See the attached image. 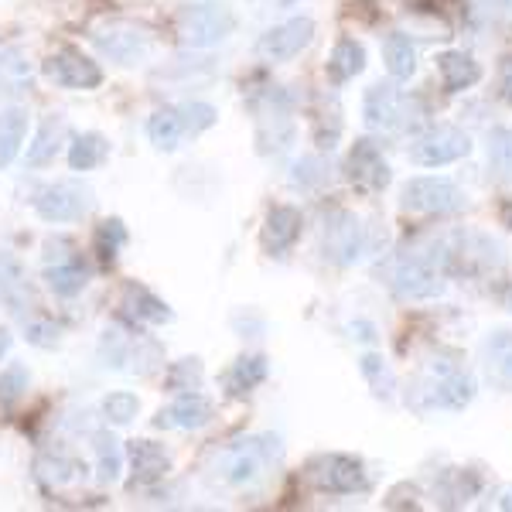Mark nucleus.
<instances>
[{
    "label": "nucleus",
    "mask_w": 512,
    "mask_h": 512,
    "mask_svg": "<svg viewBox=\"0 0 512 512\" xmlns=\"http://www.w3.org/2000/svg\"><path fill=\"white\" fill-rule=\"evenodd\" d=\"M362 253H366V233L359 219L342 209L332 212L325 219V260H332L335 267H352Z\"/></svg>",
    "instance_id": "11"
},
{
    "label": "nucleus",
    "mask_w": 512,
    "mask_h": 512,
    "mask_svg": "<svg viewBox=\"0 0 512 512\" xmlns=\"http://www.w3.org/2000/svg\"><path fill=\"white\" fill-rule=\"evenodd\" d=\"M383 59L396 82H407L417 72V48H414V41H410V35H403V31H390V35H386Z\"/></svg>",
    "instance_id": "23"
},
{
    "label": "nucleus",
    "mask_w": 512,
    "mask_h": 512,
    "mask_svg": "<svg viewBox=\"0 0 512 512\" xmlns=\"http://www.w3.org/2000/svg\"><path fill=\"white\" fill-rule=\"evenodd\" d=\"M308 472H311L315 489L328 495H355L369 485L366 468H362V461L352 458V454H321V458L311 461Z\"/></svg>",
    "instance_id": "7"
},
{
    "label": "nucleus",
    "mask_w": 512,
    "mask_h": 512,
    "mask_svg": "<svg viewBox=\"0 0 512 512\" xmlns=\"http://www.w3.org/2000/svg\"><path fill=\"white\" fill-rule=\"evenodd\" d=\"M38 475L45 478L48 485L62 489V485L76 482L79 465L72 458H65V454H45V458H38Z\"/></svg>",
    "instance_id": "33"
},
{
    "label": "nucleus",
    "mask_w": 512,
    "mask_h": 512,
    "mask_svg": "<svg viewBox=\"0 0 512 512\" xmlns=\"http://www.w3.org/2000/svg\"><path fill=\"white\" fill-rule=\"evenodd\" d=\"M502 89L512 99V59H506V65H502Z\"/></svg>",
    "instance_id": "43"
},
{
    "label": "nucleus",
    "mask_w": 512,
    "mask_h": 512,
    "mask_svg": "<svg viewBox=\"0 0 512 512\" xmlns=\"http://www.w3.org/2000/svg\"><path fill=\"white\" fill-rule=\"evenodd\" d=\"M267 379V359L263 355H243V359H236L233 366L222 373V386H226L229 396H246L250 390Z\"/></svg>",
    "instance_id": "22"
},
{
    "label": "nucleus",
    "mask_w": 512,
    "mask_h": 512,
    "mask_svg": "<svg viewBox=\"0 0 512 512\" xmlns=\"http://www.w3.org/2000/svg\"><path fill=\"white\" fill-rule=\"evenodd\" d=\"M45 76L62 89H96L103 82V69L79 48H59L45 62Z\"/></svg>",
    "instance_id": "12"
},
{
    "label": "nucleus",
    "mask_w": 512,
    "mask_h": 512,
    "mask_svg": "<svg viewBox=\"0 0 512 512\" xmlns=\"http://www.w3.org/2000/svg\"><path fill=\"white\" fill-rule=\"evenodd\" d=\"M362 113H366V127L376 130V134H403V130L417 127L420 117H424V106L390 86V82H379L366 93Z\"/></svg>",
    "instance_id": "3"
},
{
    "label": "nucleus",
    "mask_w": 512,
    "mask_h": 512,
    "mask_svg": "<svg viewBox=\"0 0 512 512\" xmlns=\"http://www.w3.org/2000/svg\"><path fill=\"white\" fill-rule=\"evenodd\" d=\"M45 284H48V291L59 294V297H76L86 291L89 267L79 260V256H62V260H55L45 267Z\"/></svg>",
    "instance_id": "18"
},
{
    "label": "nucleus",
    "mask_w": 512,
    "mask_h": 512,
    "mask_svg": "<svg viewBox=\"0 0 512 512\" xmlns=\"http://www.w3.org/2000/svg\"><path fill=\"white\" fill-rule=\"evenodd\" d=\"M468 205L465 192L448 178H410L400 192V209L414 216H458Z\"/></svg>",
    "instance_id": "5"
},
{
    "label": "nucleus",
    "mask_w": 512,
    "mask_h": 512,
    "mask_svg": "<svg viewBox=\"0 0 512 512\" xmlns=\"http://www.w3.org/2000/svg\"><path fill=\"white\" fill-rule=\"evenodd\" d=\"M62 140H65V120L52 113V117L41 120L35 140L28 144V158H24V161H28L31 168H41V164L55 161V154H59Z\"/></svg>",
    "instance_id": "24"
},
{
    "label": "nucleus",
    "mask_w": 512,
    "mask_h": 512,
    "mask_svg": "<svg viewBox=\"0 0 512 512\" xmlns=\"http://www.w3.org/2000/svg\"><path fill=\"white\" fill-rule=\"evenodd\" d=\"M475 396V383L458 362L434 359L414 386V407L420 410H465Z\"/></svg>",
    "instance_id": "1"
},
{
    "label": "nucleus",
    "mask_w": 512,
    "mask_h": 512,
    "mask_svg": "<svg viewBox=\"0 0 512 512\" xmlns=\"http://www.w3.org/2000/svg\"><path fill=\"white\" fill-rule=\"evenodd\" d=\"M96 48L117 65H137L151 55V38L137 28H127V24H113V28H103L93 35Z\"/></svg>",
    "instance_id": "13"
},
{
    "label": "nucleus",
    "mask_w": 512,
    "mask_h": 512,
    "mask_svg": "<svg viewBox=\"0 0 512 512\" xmlns=\"http://www.w3.org/2000/svg\"><path fill=\"white\" fill-rule=\"evenodd\" d=\"M472 151V140H468L465 130L451 127V123H441V127L424 130L414 144H410V161L420 164V168H441V164H451Z\"/></svg>",
    "instance_id": "8"
},
{
    "label": "nucleus",
    "mask_w": 512,
    "mask_h": 512,
    "mask_svg": "<svg viewBox=\"0 0 512 512\" xmlns=\"http://www.w3.org/2000/svg\"><path fill=\"white\" fill-rule=\"evenodd\" d=\"M437 72H441V86L448 93H461V89H472L482 79V65L465 52H441L437 55Z\"/></svg>",
    "instance_id": "19"
},
{
    "label": "nucleus",
    "mask_w": 512,
    "mask_h": 512,
    "mask_svg": "<svg viewBox=\"0 0 512 512\" xmlns=\"http://www.w3.org/2000/svg\"><path fill=\"white\" fill-rule=\"evenodd\" d=\"M130 468H134V478L140 485H154L168 475L171 458L161 444L154 441H134L130 444Z\"/></svg>",
    "instance_id": "20"
},
{
    "label": "nucleus",
    "mask_w": 512,
    "mask_h": 512,
    "mask_svg": "<svg viewBox=\"0 0 512 512\" xmlns=\"http://www.w3.org/2000/svg\"><path fill=\"white\" fill-rule=\"evenodd\" d=\"M349 332H352V338H355V342H366V345H373L376 342V325H373V321H352V325H349Z\"/></svg>",
    "instance_id": "41"
},
{
    "label": "nucleus",
    "mask_w": 512,
    "mask_h": 512,
    "mask_svg": "<svg viewBox=\"0 0 512 512\" xmlns=\"http://www.w3.org/2000/svg\"><path fill=\"white\" fill-rule=\"evenodd\" d=\"M28 369L21 362H11V366L0 373V403H14L18 396L28 390Z\"/></svg>",
    "instance_id": "38"
},
{
    "label": "nucleus",
    "mask_w": 512,
    "mask_h": 512,
    "mask_svg": "<svg viewBox=\"0 0 512 512\" xmlns=\"http://www.w3.org/2000/svg\"><path fill=\"white\" fill-rule=\"evenodd\" d=\"M256 4H263V7H287L291 0H256Z\"/></svg>",
    "instance_id": "45"
},
{
    "label": "nucleus",
    "mask_w": 512,
    "mask_h": 512,
    "mask_svg": "<svg viewBox=\"0 0 512 512\" xmlns=\"http://www.w3.org/2000/svg\"><path fill=\"white\" fill-rule=\"evenodd\" d=\"M178 117H181V127H185V134H202V130L216 127L219 123V110L209 103H185L178 106Z\"/></svg>",
    "instance_id": "34"
},
{
    "label": "nucleus",
    "mask_w": 512,
    "mask_h": 512,
    "mask_svg": "<svg viewBox=\"0 0 512 512\" xmlns=\"http://www.w3.org/2000/svg\"><path fill=\"white\" fill-rule=\"evenodd\" d=\"M236 11L226 0H192L178 11V38L188 48H216L236 31Z\"/></svg>",
    "instance_id": "2"
},
{
    "label": "nucleus",
    "mask_w": 512,
    "mask_h": 512,
    "mask_svg": "<svg viewBox=\"0 0 512 512\" xmlns=\"http://www.w3.org/2000/svg\"><path fill=\"white\" fill-rule=\"evenodd\" d=\"M103 414L110 424H130L140 414V400L134 393H110L103 400Z\"/></svg>",
    "instance_id": "35"
},
{
    "label": "nucleus",
    "mask_w": 512,
    "mask_h": 512,
    "mask_svg": "<svg viewBox=\"0 0 512 512\" xmlns=\"http://www.w3.org/2000/svg\"><path fill=\"white\" fill-rule=\"evenodd\" d=\"M359 369H362V376H366V383L373 386V393L379 396V400H390L393 390H396V379H393V373H390V366H386L383 355H376V352L362 355Z\"/></svg>",
    "instance_id": "32"
},
{
    "label": "nucleus",
    "mask_w": 512,
    "mask_h": 512,
    "mask_svg": "<svg viewBox=\"0 0 512 512\" xmlns=\"http://www.w3.org/2000/svg\"><path fill=\"white\" fill-rule=\"evenodd\" d=\"M93 209V192H89L82 181H55V185H45L35 195V212L45 222H76L86 212Z\"/></svg>",
    "instance_id": "6"
},
{
    "label": "nucleus",
    "mask_w": 512,
    "mask_h": 512,
    "mask_svg": "<svg viewBox=\"0 0 512 512\" xmlns=\"http://www.w3.org/2000/svg\"><path fill=\"white\" fill-rule=\"evenodd\" d=\"M277 437L263 434V437H246V441L229 444L226 451L216 458V478L222 485H253L263 475V468L274 461V454H280Z\"/></svg>",
    "instance_id": "4"
},
{
    "label": "nucleus",
    "mask_w": 512,
    "mask_h": 512,
    "mask_svg": "<svg viewBox=\"0 0 512 512\" xmlns=\"http://www.w3.org/2000/svg\"><path fill=\"white\" fill-rule=\"evenodd\" d=\"M123 308H127L137 321H147V325H164V321H171L168 304H164L161 297H154L147 287H140V284L127 287V294H123Z\"/></svg>",
    "instance_id": "26"
},
{
    "label": "nucleus",
    "mask_w": 512,
    "mask_h": 512,
    "mask_svg": "<svg viewBox=\"0 0 512 512\" xmlns=\"http://www.w3.org/2000/svg\"><path fill=\"white\" fill-rule=\"evenodd\" d=\"M325 178H328V171H325V161H321V158H301L291 168V185L301 188V192H311V188H318Z\"/></svg>",
    "instance_id": "36"
},
{
    "label": "nucleus",
    "mask_w": 512,
    "mask_h": 512,
    "mask_svg": "<svg viewBox=\"0 0 512 512\" xmlns=\"http://www.w3.org/2000/svg\"><path fill=\"white\" fill-rule=\"evenodd\" d=\"M338 137H342V106H338L335 96H321L318 113H315V140H318V147L332 151Z\"/></svg>",
    "instance_id": "30"
},
{
    "label": "nucleus",
    "mask_w": 512,
    "mask_h": 512,
    "mask_svg": "<svg viewBox=\"0 0 512 512\" xmlns=\"http://www.w3.org/2000/svg\"><path fill=\"white\" fill-rule=\"evenodd\" d=\"M7 349H11V332H7V328H0V359L7 355Z\"/></svg>",
    "instance_id": "44"
},
{
    "label": "nucleus",
    "mask_w": 512,
    "mask_h": 512,
    "mask_svg": "<svg viewBox=\"0 0 512 512\" xmlns=\"http://www.w3.org/2000/svg\"><path fill=\"white\" fill-rule=\"evenodd\" d=\"M301 226L304 219L294 205H274L267 212V226H263V246L274 256H284L301 239Z\"/></svg>",
    "instance_id": "16"
},
{
    "label": "nucleus",
    "mask_w": 512,
    "mask_h": 512,
    "mask_svg": "<svg viewBox=\"0 0 512 512\" xmlns=\"http://www.w3.org/2000/svg\"><path fill=\"white\" fill-rule=\"evenodd\" d=\"M209 420H212L209 396L188 390L154 417V427H161V431H198V427H205Z\"/></svg>",
    "instance_id": "15"
},
{
    "label": "nucleus",
    "mask_w": 512,
    "mask_h": 512,
    "mask_svg": "<svg viewBox=\"0 0 512 512\" xmlns=\"http://www.w3.org/2000/svg\"><path fill=\"white\" fill-rule=\"evenodd\" d=\"M489 506H492V509H506V512H512V485H502V489H495Z\"/></svg>",
    "instance_id": "42"
},
{
    "label": "nucleus",
    "mask_w": 512,
    "mask_h": 512,
    "mask_svg": "<svg viewBox=\"0 0 512 512\" xmlns=\"http://www.w3.org/2000/svg\"><path fill=\"white\" fill-rule=\"evenodd\" d=\"M93 448H96V472H99V482H117L120 478V468H123V451H120V441L110 434H96L93 437Z\"/></svg>",
    "instance_id": "31"
},
{
    "label": "nucleus",
    "mask_w": 512,
    "mask_h": 512,
    "mask_svg": "<svg viewBox=\"0 0 512 512\" xmlns=\"http://www.w3.org/2000/svg\"><path fill=\"white\" fill-rule=\"evenodd\" d=\"M59 335V325H52V321H31L28 325V342L38 345V349H55Z\"/></svg>",
    "instance_id": "40"
},
{
    "label": "nucleus",
    "mask_w": 512,
    "mask_h": 512,
    "mask_svg": "<svg viewBox=\"0 0 512 512\" xmlns=\"http://www.w3.org/2000/svg\"><path fill=\"white\" fill-rule=\"evenodd\" d=\"M315 41V21L311 18H291L284 24H274L267 35L256 41V55L263 62H291L304 48Z\"/></svg>",
    "instance_id": "10"
},
{
    "label": "nucleus",
    "mask_w": 512,
    "mask_h": 512,
    "mask_svg": "<svg viewBox=\"0 0 512 512\" xmlns=\"http://www.w3.org/2000/svg\"><path fill=\"white\" fill-rule=\"evenodd\" d=\"M482 366L485 376L492 379L499 390L512 393V332H492L482 342Z\"/></svg>",
    "instance_id": "17"
},
{
    "label": "nucleus",
    "mask_w": 512,
    "mask_h": 512,
    "mask_svg": "<svg viewBox=\"0 0 512 512\" xmlns=\"http://www.w3.org/2000/svg\"><path fill=\"white\" fill-rule=\"evenodd\" d=\"M147 137L158 151H175L185 137V127H181L178 110H158L151 120H147Z\"/></svg>",
    "instance_id": "29"
},
{
    "label": "nucleus",
    "mask_w": 512,
    "mask_h": 512,
    "mask_svg": "<svg viewBox=\"0 0 512 512\" xmlns=\"http://www.w3.org/2000/svg\"><path fill=\"white\" fill-rule=\"evenodd\" d=\"M123 243H127V229H123L120 219H106L103 226L96 229V250L103 260H113Z\"/></svg>",
    "instance_id": "37"
},
{
    "label": "nucleus",
    "mask_w": 512,
    "mask_h": 512,
    "mask_svg": "<svg viewBox=\"0 0 512 512\" xmlns=\"http://www.w3.org/2000/svg\"><path fill=\"white\" fill-rule=\"evenodd\" d=\"M349 178L362 192H383L390 185V164H386L376 140H355L349 154Z\"/></svg>",
    "instance_id": "14"
},
{
    "label": "nucleus",
    "mask_w": 512,
    "mask_h": 512,
    "mask_svg": "<svg viewBox=\"0 0 512 512\" xmlns=\"http://www.w3.org/2000/svg\"><path fill=\"white\" fill-rule=\"evenodd\" d=\"M509 304H512V297H509Z\"/></svg>",
    "instance_id": "46"
},
{
    "label": "nucleus",
    "mask_w": 512,
    "mask_h": 512,
    "mask_svg": "<svg viewBox=\"0 0 512 512\" xmlns=\"http://www.w3.org/2000/svg\"><path fill=\"white\" fill-rule=\"evenodd\" d=\"M106 158H110V140H106L103 134H96V130H89V134L76 137V140H72V147H69L72 171H93Z\"/></svg>",
    "instance_id": "27"
},
{
    "label": "nucleus",
    "mask_w": 512,
    "mask_h": 512,
    "mask_svg": "<svg viewBox=\"0 0 512 512\" xmlns=\"http://www.w3.org/2000/svg\"><path fill=\"white\" fill-rule=\"evenodd\" d=\"M366 69V48L355 38H338L332 48V59H328V76L332 82H349Z\"/></svg>",
    "instance_id": "25"
},
{
    "label": "nucleus",
    "mask_w": 512,
    "mask_h": 512,
    "mask_svg": "<svg viewBox=\"0 0 512 512\" xmlns=\"http://www.w3.org/2000/svg\"><path fill=\"white\" fill-rule=\"evenodd\" d=\"M202 379V362L198 359H181L168 376V386L171 390H192V386Z\"/></svg>",
    "instance_id": "39"
},
{
    "label": "nucleus",
    "mask_w": 512,
    "mask_h": 512,
    "mask_svg": "<svg viewBox=\"0 0 512 512\" xmlns=\"http://www.w3.org/2000/svg\"><path fill=\"white\" fill-rule=\"evenodd\" d=\"M390 284L393 291L403 297V301H427V297H437L444 291L441 270L434 267L424 256H400V260L390 267Z\"/></svg>",
    "instance_id": "9"
},
{
    "label": "nucleus",
    "mask_w": 512,
    "mask_h": 512,
    "mask_svg": "<svg viewBox=\"0 0 512 512\" xmlns=\"http://www.w3.org/2000/svg\"><path fill=\"white\" fill-rule=\"evenodd\" d=\"M489 168L495 181L512 185V127L489 130Z\"/></svg>",
    "instance_id": "28"
},
{
    "label": "nucleus",
    "mask_w": 512,
    "mask_h": 512,
    "mask_svg": "<svg viewBox=\"0 0 512 512\" xmlns=\"http://www.w3.org/2000/svg\"><path fill=\"white\" fill-rule=\"evenodd\" d=\"M28 110L24 106H7L0 110V168H7L21 154V144L28 137Z\"/></svg>",
    "instance_id": "21"
}]
</instances>
